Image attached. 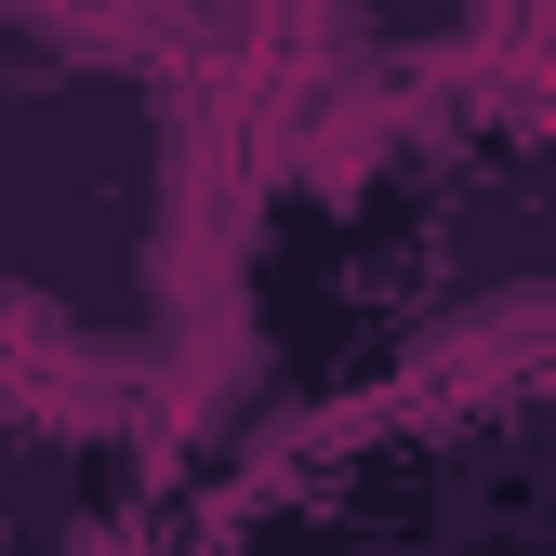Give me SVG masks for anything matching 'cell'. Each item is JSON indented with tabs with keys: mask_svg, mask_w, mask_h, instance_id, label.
Returning a JSON list of instances; mask_svg holds the SVG:
<instances>
[]
</instances>
